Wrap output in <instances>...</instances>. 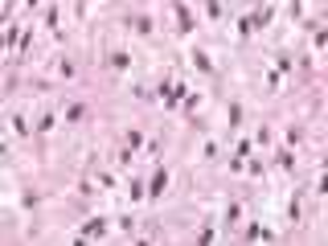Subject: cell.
Segmentation results:
<instances>
[{
  "mask_svg": "<svg viewBox=\"0 0 328 246\" xmlns=\"http://www.w3.org/2000/svg\"><path fill=\"white\" fill-rule=\"evenodd\" d=\"M164 185H168V177H164V172H156V181H152V189H148V193H152V197H160V193H164Z\"/></svg>",
  "mask_w": 328,
  "mask_h": 246,
  "instance_id": "1",
  "label": "cell"
}]
</instances>
